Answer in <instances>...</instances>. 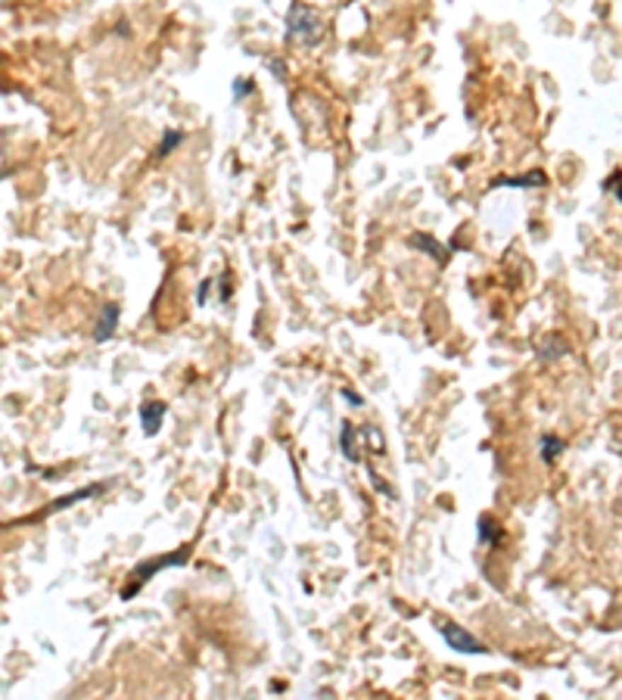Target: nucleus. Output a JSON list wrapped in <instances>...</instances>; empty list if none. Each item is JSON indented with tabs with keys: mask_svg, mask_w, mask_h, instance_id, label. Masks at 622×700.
Here are the masks:
<instances>
[{
	"mask_svg": "<svg viewBox=\"0 0 622 700\" xmlns=\"http://www.w3.org/2000/svg\"><path fill=\"white\" fill-rule=\"evenodd\" d=\"M187 561H190V545L178 548V551H171V554H159V557H149V561L137 563V566H134V570H131L128 585L122 588V601H131L134 592H140V588H144L146 582L156 576V573L168 570V566H184Z\"/></svg>",
	"mask_w": 622,
	"mask_h": 700,
	"instance_id": "obj_1",
	"label": "nucleus"
},
{
	"mask_svg": "<svg viewBox=\"0 0 622 700\" xmlns=\"http://www.w3.org/2000/svg\"><path fill=\"white\" fill-rule=\"evenodd\" d=\"M287 35L289 38H299L302 44H318L324 28H321V19L314 16L309 6H293L289 10V19H287Z\"/></svg>",
	"mask_w": 622,
	"mask_h": 700,
	"instance_id": "obj_2",
	"label": "nucleus"
},
{
	"mask_svg": "<svg viewBox=\"0 0 622 700\" xmlns=\"http://www.w3.org/2000/svg\"><path fill=\"white\" fill-rule=\"evenodd\" d=\"M436 629H439V635L445 638L448 648L461 650V654H485V644L479 641L476 635H470L463 626L448 623V619H436Z\"/></svg>",
	"mask_w": 622,
	"mask_h": 700,
	"instance_id": "obj_3",
	"label": "nucleus"
},
{
	"mask_svg": "<svg viewBox=\"0 0 622 700\" xmlns=\"http://www.w3.org/2000/svg\"><path fill=\"white\" fill-rule=\"evenodd\" d=\"M408 246H414V249H420V253H427L430 258H436L439 265L448 262V249H445L439 240H432L430 234H420V231L411 234V237H408Z\"/></svg>",
	"mask_w": 622,
	"mask_h": 700,
	"instance_id": "obj_4",
	"label": "nucleus"
},
{
	"mask_svg": "<svg viewBox=\"0 0 622 700\" xmlns=\"http://www.w3.org/2000/svg\"><path fill=\"white\" fill-rule=\"evenodd\" d=\"M165 411H168V405L165 402H144L140 405V423H144L146 436H156V432H159Z\"/></svg>",
	"mask_w": 622,
	"mask_h": 700,
	"instance_id": "obj_5",
	"label": "nucleus"
},
{
	"mask_svg": "<svg viewBox=\"0 0 622 700\" xmlns=\"http://www.w3.org/2000/svg\"><path fill=\"white\" fill-rule=\"evenodd\" d=\"M115 324H119V305H103V314H100L97 321V330H93V340L97 343H106L109 336L115 333Z\"/></svg>",
	"mask_w": 622,
	"mask_h": 700,
	"instance_id": "obj_6",
	"label": "nucleus"
},
{
	"mask_svg": "<svg viewBox=\"0 0 622 700\" xmlns=\"http://www.w3.org/2000/svg\"><path fill=\"white\" fill-rule=\"evenodd\" d=\"M100 492H106V483H97V486H88V489H78L75 495H66V498H59V501H53L50 507L44 510L41 517H50V514H57V510H62V507H69V505H78V501H84V498H93V495H100Z\"/></svg>",
	"mask_w": 622,
	"mask_h": 700,
	"instance_id": "obj_7",
	"label": "nucleus"
},
{
	"mask_svg": "<svg viewBox=\"0 0 622 700\" xmlns=\"http://www.w3.org/2000/svg\"><path fill=\"white\" fill-rule=\"evenodd\" d=\"M548 178L541 175V171H526V175L519 178H495L492 187H545Z\"/></svg>",
	"mask_w": 622,
	"mask_h": 700,
	"instance_id": "obj_8",
	"label": "nucleus"
},
{
	"mask_svg": "<svg viewBox=\"0 0 622 700\" xmlns=\"http://www.w3.org/2000/svg\"><path fill=\"white\" fill-rule=\"evenodd\" d=\"M504 539V529L498 523L492 520V517H479V541H485V545H501Z\"/></svg>",
	"mask_w": 622,
	"mask_h": 700,
	"instance_id": "obj_9",
	"label": "nucleus"
},
{
	"mask_svg": "<svg viewBox=\"0 0 622 700\" xmlns=\"http://www.w3.org/2000/svg\"><path fill=\"white\" fill-rule=\"evenodd\" d=\"M560 452H563V439H557V436H551V432H545V436H541V461L554 464Z\"/></svg>",
	"mask_w": 622,
	"mask_h": 700,
	"instance_id": "obj_10",
	"label": "nucleus"
},
{
	"mask_svg": "<svg viewBox=\"0 0 622 700\" xmlns=\"http://www.w3.org/2000/svg\"><path fill=\"white\" fill-rule=\"evenodd\" d=\"M566 352V345H563V340H557V336H548L545 343L535 349V355H539V361H551V358H557V355H563Z\"/></svg>",
	"mask_w": 622,
	"mask_h": 700,
	"instance_id": "obj_11",
	"label": "nucleus"
},
{
	"mask_svg": "<svg viewBox=\"0 0 622 700\" xmlns=\"http://www.w3.org/2000/svg\"><path fill=\"white\" fill-rule=\"evenodd\" d=\"M352 436H355V427H352V423H342V436H340L342 454H345V458H349V461H361V458H358V452H355V448H352Z\"/></svg>",
	"mask_w": 622,
	"mask_h": 700,
	"instance_id": "obj_12",
	"label": "nucleus"
},
{
	"mask_svg": "<svg viewBox=\"0 0 622 700\" xmlns=\"http://www.w3.org/2000/svg\"><path fill=\"white\" fill-rule=\"evenodd\" d=\"M180 140H184V131H165V137L159 140V149H156V156H168L171 149H175Z\"/></svg>",
	"mask_w": 622,
	"mask_h": 700,
	"instance_id": "obj_13",
	"label": "nucleus"
},
{
	"mask_svg": "<svg viewBox=\"0 0 622 700\" xmlns=\"http://www.w3.org/2000/svg\"><path fill=\"white\" fill-rule=\"evenodd\" d=\"M342 396L349 398V405H355V408H358V405H364V398H358V396H355V392H352V389H342Z\"/></svg>",
	"mask_w": 622,
	"mask_h": 700,
	"instance_id": "obj_14",
	"label": "nucleus"
},
{
	"mask_svg": "<svg viewBox=\"0 0 622 700\" xmlns=\"http://www.w3.org/2000/svg\"><path fill=\"white\" fill-rule=\"evenodd\" d=\"M252 91V84H246V81H243V84H234V93H249Z\"/></svg>",
	"mask_w": 622,
	"mask_h": 700,
	"instance_id": "obj_15",
	"label": "nucleus"
},
{
	"mask_svg": "<svg viewBox=\"0 0 622 700\" xmlns=\"http://www.w3.org/2000/svg\"><path fill=\"white\" fill-rule=\"evenodd\" d=\"M613 190H616V196H619V202H622V184H613Z\"/></svg>",
	"mask_w": 622,
	"mask_h": 700,
	"instance_id": "obj_16",
	"label": "nucleus"
}]
</instances>
